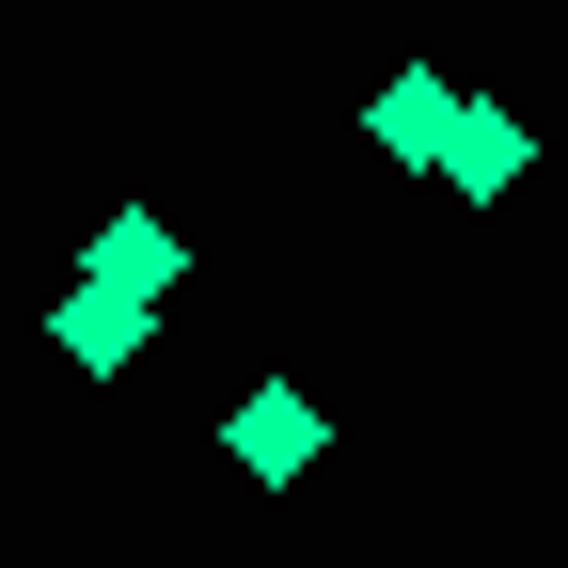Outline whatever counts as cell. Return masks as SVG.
<instances>
[{
  "label": "cell",
  "mask_w": 568,
  "mask_h": 568,
  "mask_svg": "<svg viewBox=\"0 0 568 568\" xmlns=\"http://www.w3.org/2000/svg\"><path fill=\"white\" fill-rule=\"evenodd\" d=\"M379 142H395V159H443V142H458V95H443V80L410 63V80L379 95Z\"/></svg>",
  "instance_id": "4"
},
{
  "label": "cell",
  "mask_w": 568,
  "mask_h": 568,
  "mask_svg": "<svg viewBox=\"0 0 568 568\" xmlns=\"http://www.w3.org/2000/svg\"><path fill=\"white\" fill-rule=\"evenodd\" d=\"M301 443H316L301 395H253V410H237V474H301Z\"/></svg>",
  "instance_id": "5"
},
{
  "label": "cell",
  "mask_w": 568,
  "mask_h": 568,
  "mask_svg": "<svg viewBox=\"0 0 568 568\" xmlns=\"http://www.w3.org/2000/svg\"><path fill=\"white\" fill-rule=\"evenodd\" d=\"M63 364H126V347H142V301H126V284H63Z\"/></svg>",
  "instance_id": "2"
},
{
  "label": "cell",
  "mask_w": 568,
  "mask_h": 568,
  "mask_svg": "<svg viewBox=\"0 0 568 568\" xmlns=\"http://www.w3.org/2000/svg\"><path fill=\"white\" fill-rule=\"evenodd\" d=\"M443 174H458V190L489 205V190L521 174V111H489V95H458V142H443Z\"/></svg>",
  "instance_id": "3"
},
{
  "label": "cell",
  "mask_w": 568,
  "mask_h": 568,
  "mask_svg": "<svg viewBox=\"0 0 568 568\" xmlns=\"http://www.w3.org/2000/svg\"><path fill=\"white\" fill-rule=\"evenodd\" d=\"M174 268H190V253H174V222H159V205H111V237H95V284H126V301H159Z\"/></svg>",
  "instance_id": "1"
}]
</instances>
